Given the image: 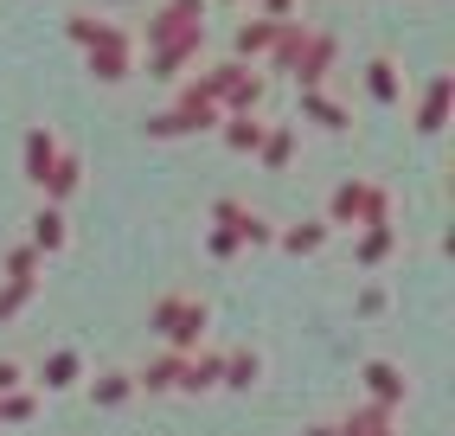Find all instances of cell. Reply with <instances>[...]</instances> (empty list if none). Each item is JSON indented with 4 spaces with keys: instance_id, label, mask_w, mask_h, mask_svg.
<instances>
[{
    "instance_id": "obj_1",
    "label": "cell",
    "mask_w": 455,
    "mask_h": 436,
    "mask_svg": "<svg viewBox=\"0 0 455 436\" xmlns=\"http://www.w3.org/2000/svg\"><path fill=\"white\" fill-rule=\"evenodd\" d=\"M327 231H366V225H391V186H379V180H340L327 193Z\"/></svg>"
},
{
    "instance_id": "obj_2",
    "label": "cell",
    "mask_w": 455,
    "mask_h": 436,
    "mask_svg": "<svg viewBox=\"0 0 455 436\" xmlns=\"http://www.w3.org/2000/svg\"><path fill=\"white\" fill-rule=\"evenodd\" d=\"M199 84H205V97L219 103L225 116H257V109L269 103V77H263L257 65H237V58H219V65H205Z\"/></svg>"
},
{
    "instance_id": "obj_3",
    "label": "cell",
    "mask_w": 455,
    "mask_h": 436,
    "mask_svg": "<svg viewBox=\"0 0 455 436\" xmlns=\"http://www.w3.org/2000/svg\"><path fill=\"white\" fill-rule=\"evenodd\" d=\"M205 7H212V0H161V7L148 13V26L135 33V45L161 52L167 39H180V33H193V26H205Z\"/></svg>"
},
{
    "instance_id": "obj_4",
    "label": "cell",
    "mask_w": 455,
    "mask_h": 436,
    "mask_svg": "<svg viewBox=\"0 0 455 436\" xmlns=\"http://www.w3.org/2000/svg\"><path fill=\"white\" fill-rule=\"evenodd\" d=\"M84 71L97 77V84H129V77L141 71V45H135V33L123 26V33L103 39L97 52H84Z\"/></svg>"
},
{
    "instance_id": "obj_5",
    "label": "cell",
    "mask_w": 455,
    "mask_h": 436,
    "mask_svg": "<svg viewBox=\"0 0 455 436\" xmlns=\"http://www.w3.org/2000/svg\"><path fill=\"white\" fill-rule=\"evenodd\" d=\"M212 225H225L231 238H237V251H244V244H251V251H263V244H276V225H269V218L257 212V206H244V199H212Z\"/></svg>"
},
{
    "instance_id": "obj_6",
    "label": "cell",
    "mask_w": 455,
    "mask_h": 436,
    "mask_svg": "<svg viewBox=\"0 0 455 436\" xmlns=\"http://www.w3.org/2000/svg\"><path fill=\"white\" fill-rule=\"evenodd\" d=\"M167 116H173V129H180V135H205V129H219V122H225V109L205 97V84H199V77H180V97L167 103Z\"/></svg>"
},
{
    "instance_id": "obj_7",
    "label": "cell",
    "mask_w": 455,
    "mask_h": 436,
    "mask_svg": "<svg viewBox=\"0 0 455 436\" xmlns=\"http://www.w3.org/2000/svg\"><path fill=\"white\" fill-rule=\"evenodd\" d=\"M205 58V26H193V33H180V39H167L161 52H148V77H161V84H180L193 65Z\"/></svg>"
},
{
    "instance_id": "obj_8",
    "label": "cell",
    "mask_w": 455,
    "mask_h": 436,
    "mask_svg": "<svg viewBox=\"0 0 455 436\" xmlns=\"http://www.w3.org/2000/svg\"><path fill=\"white\" fill-rule=\"evenodd\" d=\"M455 109V71H430L417 90V135H443Z\"/></svg>"
},
{
    "instance_id": "obj_9",
    "label": "cell",
    "mask_w": 455,
    "mask_h": 436,
    "mask_svg": "<svg viewBox=\"0 0 455 436\" xmlns=\"http://www.w3.org/2000/svg\"><path fill=\"white\" fill-rule=\"evenodd\" d=\"M333 65H340V39L315 26V33H308V52L295 58L289 77H295V90H327V71H333Z\"/></svg>"
},
{
    "instance_id": "obj_10",
    "label": "cell",
    "mask_w": 455,
    "mask_h": 436,
    "mask_svg": "<svg viewBox=\"0 0 455 436\" xmlns=\"http://www.w3.org/2000/svg\"><path fill=\"white\" fill-rule=\"evenodd\" d=\"M58 154H65L58 129H52V122H33V129H26V141H20V174L39 186V180L52 174V161H58Z\"/></svg>"
},
{
    "instance_id": "obj_11",
    "label": "cell",
    "mask_w": 455,
    "mask_h": 436,
    "mask_svg": "<svg viewBox=\"0 0 455 436\" xmlns=\"http://www.w3.org/2000/svg\"><path fill=\"white\" fill-rule=\"evenodd\" d=\"M366 97L379 109H398L404 103V71H398V58H391V52H372L366 58Z\"/></svg>"
},
{
    "instance_id": "obj_12",
    "label": "cell",
    "mask_w": 455,
    "mask_h": 436,
    "mask_svg": "<svg viewBox=\"0 0 455 436\" xmlns=\"http://www.w3.org/2000/svg\"><path fill=\"white\" fill-rule=\"evenodd\" d=\"M77 186H84V154H77V148H65V154L52 161V174L39 180V193H45V206L65 212V206L77 199Z\"/></svg>"
},
{
    "instance_id": "obj_13",
    "label": "cell",
    "mask_w": 455,
    "mask_h": 436,
    "mask_svg": "<svg viewBox=\"0 0 455 436\" xmlns=\"http://www.w3.org/2000/svg\"><path fill=\"white\" fill-rule=\"evenodd\" d=\"M26 225H33V231H26V244H33L39 257H58V251L71 244V218L58 212V206H45V199H39V212L26 218Z\"/></svg>"
},
{
    "instance_id": "obj_14",
    "label": "cell",
    "mask_w": 455,
    "mask_h": 436,
    "mask_svg": "<svg viewBox=\"0 0 455 436\" xmlns=\"http://www.w3.org/2000/svg\"><path fill=\"white\" fill-rule=\"evenodd\" d=\"M269 45H276V20H237V33H231V58H237V65L263 71Z\"/></svg>"
},
{
    "instance_id": "obj_15",
    "label": "cell",
    "mask_w": 455,
    "mask_h": 436,
    "mask_svg": "<svg viewBox=\"0 0 455 436\" xmlns=\"http://www.w3.org/2000/svg\"><path fill=\"white\" fill-rule=\"evenodd\" d=\"M301 122H315V129H327V135H347L353 109L340 97H327V90H301Z\"/></svg>"
},
{
    "instance_id": "obj_16",
    "label": "cell",
    "mask_w": 455,
    "mask_h": 436,
    "mask_svg": "<svg viewBox=\"0 0 455 436\" xmlns=\"http://www.w3.org/2000/svg\"><path fill=\"white\" fill-rule=\"evenodd\" d=\"M205 327H212V308L199 302V295H187V308H180V327L167 334V353H199V340H205Z\"/></svg>"
},
{
    "instance_id": "obj_17",
    "label": "cell",
    "mask_w": 455,
    "mask_h": 436,
    "mask_svg": "<svg viewBox=\"0 0 455 436\" xmlns=\"http://www.w3.org/2000/svg\"><path fill=\"white\" fill-rule=\"evenodd\" d=\"M308 33H315L308 20H283V26H276V45H269L263 65H269V71H295V58L308 52ZM269 71H263V77H269Z\"/></svg>"
},
{
    "instance_id": "obj_18",
    "label": "cell",
    "mask_w": 455,
    "mask_h": 436,
    "mask_svg": "<svg viewBox=\"0 0 455 436\" xmlns=\"http://www.w3.org/2000/svg\"><path fill=\"white\" fill-rule=\"evenodd\" d=\"M327 218H301V225H276V244H283V251L289 257H321L327 251Z\"/></svg>"
},
{
    "instance_id": "obj_19",
    "label": "cell",
    "mask_w": 455,
    "mask_h": 436,
    "mask_svg": "<svg viewBox=\"0 0 455 436\" xmlns=\"http://www.w3.org/2000/svg\"><path fill=\"white\" fill-rule=\"evenodd\" d=\"M225 385V353L205 347V353H187V366H180V392H212Z\"/></svg>"
},
{
    "instance_id": "obj_20",
    "label": "cell",
    "mask_w": 455,
    "mask_h": 436,
    "mask_svg": "<svg viewBox=\"0 0 455 436\" xmlns=\"http://www.w3.org/2000/svg\"><path fill=\"white\" fill-rule=\"evenodd\" d=\"M257 161L269 174H289V161H295V122H269L263 141H257Z\"/></svg>"
},
{
    "instance_id": "obj_21",
    "label": "cell",
    "mask_w": 455,
    "mask_h": 436,
    "mask_svg": "<svg viewBox=\"0 0 455 436\" xmlns=\"http://www.w3.org/2000/svg\"><path fill=\"white\" fill-rule=\"evenodd\" d=\"M391 251H398V225H366L359 244H353V263L359 270H379V263H391Z\"/></svg>"
},
{
    "instance_id": "obj_22",
    "label": "cell",
    "mask_w": 455,
    "mask_h": 436,
    "mask_svg": "<svg viewBox=\"0 0 455 436\" xmlns=\"http://www.w3.org/2000/svg\"><path fill=\"white\" fill-rule=\"evenodd\" d=\"M65 33H71V45H84V52H97L103 39H116V33H123V26H116V20H97L90 7H77V13H65Z\"/></svg>"
},
{
    "instance_id": "obj_23",
    "label": "cell",
    "mask_w": 455,
    "mask_h": 436,
    "mask_svg": "<svg viewBox=\"0 0 455 436\" xmlns=\"http://www.w3.org/2000/svg\"><path fill=\"white\" fill-rule=\"evenodd\" d=\"M263 129H269V116H263V109H257V116H225V122H219V135H225L231 154H257Z\"/></svg>"
},
{
    "instance_id": "obj_24",
    "label": "cell",
    "mask_w": 455,
    "mask_h": 436,
    "mask_svg": "<svg viewBox=\"0 0 455 436\" xmlns=\"http://www.w3.org/2000/svg\"><path fill=\"white\" fill-rule=\"evenodd\" d=\"M366 392H372L379 404H398V398H404V372L391 366V359H372V366H366Z\"/></svg>"
},
{
    "instance_id": "obj_25",
    "label": "cell",
    "mask_w": 455,
    "mask_h": 436,
    "mask_svg": "<svg viewBox=\"0 0 455 436\" xmlns=\"http://www.w3.org/2000/svg\"><path fill=\"white\" fill-rule=\"evenodd\" d=\"M39 263H45V257L20 238L13 251H7V263H0V283H39Z\"/></svg>"
},
{
    "instance_id": "obj_26",
    "label": "cell",
    "mask_w": 455,
    "mask_h": 436,
    "mask_svg": "<svg viewBox=\"0 0 455 436\" xmlns=\"http://www.w3.org/2000/svg\"><path fill=\"white\" fill-rule=\"evenodd\" d=\"M77 372H84V359H77L71 347H58V353L45 359V372H39V385H45V392H65V385H77Z\"/></svg>"
},
{
    "instance_id": "obj_27",
    "label": "cell",
    "mask_w": 455,
    "mask_h": 436,
    "mask_svg": "<svg viewBox=\"0 0 455 436\" xmlns=\"http://www.w3.org/2000/svg\"><path fill=\"white\" fill-rule=\"evenodd\" d=\"M180 353H161V359H148L141 372H135V385H148V392H167V385H180Z\"/></svg>"
},
{
    "instance_id": "obj_28",
    "label": "cell",
    "mask_w": 455,
    "mask_h": 436,
    "mask_svg": "<svg viewBox=\"0 0 455 436\" xmlns=\"http://www.w3.org/2000/svg\"><path fill=\"white\" fill-rule=\"evenodd\" d=\"M180 308H187V295H180V289H167L155 308H148V334H161V340H167V334L180 327Z\"/></svg>"
},
{
    "instance_id": "obj_29",
    "label": "cell",
    "mask_w": 455,
    "mask_h": 436,
    "mask_svg": "<svg viewBox=\"0 0 455 436\" xmlns=\"http://www.w3.org/2000/svg\"><path fill=\"white\" fill-rule=\"evenodd\" d=\"M257 372H263V359H257V353H225V385L244 392V385H257Z\"/></svg>"
},
{
    "instance_id": "obj_30",
    "label": "cell",
    "mask_w": 455,
    "mask_h": 436,
    "mask_svg": "<svg viewBox=\"0 0 455 436\" xmlns=\"http://www.w3.org/2000/svg\"><path fill=\"white\" fill-rule=\"evenodd\" d=\"M90 392H97V404H123V398L135 392V372H103Z\"/></svg>"
},
{
    "instance_id": "obj_31",
    "label": "cell",
    "mask_w": 455,
    "mask_h": 436,
    "mask_svg": "<svg viewBox=\"0 0 455 436\" xmlns=\"http://www.w3.org/2000/svg\"><path fill=\"white\" fill-rule=\"evenodd\" d=\"M33 295H39V283H0V321H13Z\"/></svg>"
},
{
    "instance_id": "obj_32",
    "label": "cell",
    "mask_w": 455,
    "mask_h": 436,
    "mask_svg": "<svg viewBox=\"0 0 455 436\" xmlns=\"http://www.w3.org/2000/svg\"><path fill=\"white\" fill-rule=\"evenodd\" d=\"M379 430H385V404H372V411H353L340 436H379Z\"/></svg>"
},
{
    "instance_id": "obj_33",
    "label": "cell",
    "mask_w": 455,
    "mask_h": 436,
    "mask_svg": "<svg viewBox=\"0 0 455 436\" xmlns=\"http://www.w3.org/2000/svg\"><path fill=\"white\" fill-rule=\"evenodd\" d=\"M205 257H219V263H231V257H237V238H231L225 225H212V231H205Z\"/></svg>"
},
{
    "instance_id": "obj_34",
    "label": "cell",
    "mask_w": 455,
    "mask_h": 436,
    "mask_svg": "<svg viewBox=\"0 0 455 436\" xmlns=\"http://www.w3.org/2000/svg\"><path fill=\"white\" fill-rule=\"evenodd\" d=\"M257 20H301V0H257Z\"/></svg>"
},
{
    "instance_id": "obj_35",
    "label": "cell",
    "mask_w": 455,
    "mask_h": 436,
    "mask_svg": "<svg viewBox=\"0 0 455 436\" xmlns=\"http://www.w3.org/2000/svg\"><path fill=\"white\" fill-rule=\"evenodd\" d=\"M141 135H148V141H180V129H173V116H167V109H161V116H148V122H141Z\"/></svg>"
},
{
    "instance_id": "obj_36",
    "label": "cell",
    "mask_w": 455,
    "mask_h": 436,
    "mask_svg": "<svg viewBox=\"0 0 455 436\" xmlns=\"http://www.w3.org/2000/svg\"><path fill=\"white\" fill-rule=\"evenodd\" d=\"M0 417H7V424L33 417V398H26V392H7V398H0Z\"/></svg>"
},
{
    "instance_id": "obj_37",
    "label": "cell",
    "mask_w": 455,
    "mask_h": 436,
    "mask_svg": "<svg viewBox=\"0 0 455 436\" xmlns=\"http://www.w3.org/2000/svg\"><path fill=\"white\" fill-rule=\"evenodd\" d=\"M385 302H391V295H385L379 283H366V289H359V315H385Z\"/></svg>"
},
{
    "instance_id": "obj_38",
    "label": "cell",
    "mask_w": 455,
    "mask_h": 436,
    "mask_svg": "<svg viewBox=\"0 0 455 436\" xmlns=\"http://www.w3.org/2000/svg\"><path fill=\"white\" fill-rule=\"evenodd\" d=\"M7 392H20V366H13V359H0V398H7Z\"/></svg>"
},
{
    "instance_id": "obj_39",
    "label": "cell",
    "mask_w": 455,
    "mask_h": 436,
    "mask_svg": "<svg viewBox=\"0 0 455 436\" xmlns=\"http://www.w3.org/2000/svg\"><path fill=\"white\" fill-rule=\"evenodd\" d=\"M308 436H333V430H327V424H315V430H308Z\"/></svg>"
},
{
    "instance_id": "obj_40",
    "label": "cell",
    "mask_w": 455,
    "mask_h": 436,
    "mask_svg": "<svg viewBox=\"0 0 455 436\" xmlns=\"http://www.w3.org/2000/svg\"><path fill=\"white\" fill-rule=\"evenodd\" d=\"M103 7H135V0H103Z\"/></svg>"
},
{
    "instance_id": "obj_41",
    "label": "cell",
    "mask_w": 455,
    "mask_h": 436,
    "mask_svg": "<svg viewBox=\"0 0 455 436\" xmlns=\"http://www.w3.org/2000/svg\"><path fill=\"white\" fill-rule=\"evenodd\" d=\"M219 7H231V0H219Z\"/></svg>"
}]
</instances>
